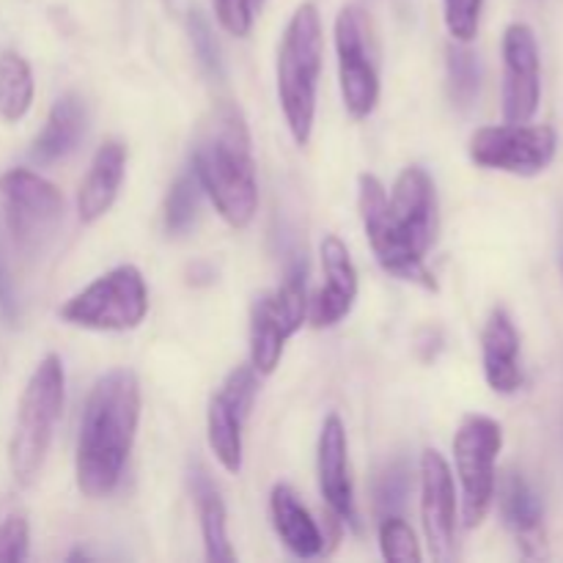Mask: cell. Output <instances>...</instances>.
Returning a JSON list of instances; mask_svg holds the SVG:
<instances>
[{
  "label": "cell",
  "mask_w": 563,
  "mask_h": 563,
  "mask_svg": "<svg viewBox=\"0 0 563 563\" xmlns=\"http://www.w3.org/2000/svg\"><path fill=\"white\" fill-rule=\"evenodd\" d=\"M357 209L363 231L379 267L394 278L438 291V278L427 267L429 247L438 240V192L421 165H410L388 196L372 174L357 179Z\"/></svg>",
  "instance_id": "6da1fadb"
},
{
  "label": "cell",
  "mask_w": 563,
  "mask_h": 563,
  "mask_svg": "<svg viewBox=\"0 0 563 563\" xmlns=\"http://www.w3.org/2000/svg\"><path fill=\"white\" fill-rule=\"evenodd\" d=\"M141 423V385L130 368L97 379L77 434L75 476L86 498H108L124 476Z\"/></svg>",
  "instance_id": "7a4b0ae2"
},
{
  "label": "cell",
  "mask_w": 563,
  "mask_h": 563,
  "mask_svg": "<svg viewBox=\"0 0 563 563\" xmlns=\"http://www.w3.org/2000/svg\"><path fill=\"white\" fill-rule=\"evenodd\" d=\"M192 174L231 229H247L258 212L256 159L247 121L223 102L203 119L192 146Z\"/></svg>",
  "instance_id": "3957f363"
},
{
  "label": "cell",
  "mask_w": 563,
  "mask_h": 563,
  "mask_svg": "<svg viewBox=\"0 0 563 563\" xmlns=\"http://www.w3.org/2000/svg\"><path fill=\"white\" fill-rule=\"evenodd\" d=\"M322 55L324 36L319 9L313 3L297 5L280 38L278 64H275L278 102L297 146H308L311 141Z\"/></svg>",
  "instance_id": "277c9868"
},
{
  "label": "cell",
  "mask_w": 563,
  "mask_h": 563,
  "mask_svg": "<svg viewBox=\"0 0 563 563\" xmlns=\"http://www.w3.org/2000/svg\"><path fill=\"white\" fill-rule=\"evenodd\" d=\"M66 377L64 363L58 355H44L33 368L25 390H22L20 407H16L14 434L9 445L11 473L16 484L27 487L36 482L44 460H47L49 443H53L55 423L64 410Z\"/></svg>",
  "instance_id": "5b68a950"
},
{
  "label": "cell",
  "mask_w": 563,
  "mask_h": 563,
  "mask_svg": "<svg viewBox=\"0 0 563 563\" xmlns=\"http://www.w3.org/2000/svg\"><path fill=\"white\" fill-rule=\"evenodd\" d=\"M0 203L16 251L42 258L64 223L66 203L58 187L27 168H11L0 176Z\"/></svg>",
  "instance_id": "8992f818"
},
{
  "label": "cell",
  "mask_w": 563,
  "mask_h": 563,
  "mask_svg": "<svg viewBox=\"0 0 563 563\" xmlns=\"http://www.w3.org/2000/svg\"><path fill=\"white\" fill-rule=\"evenodd\" d=\"M148 313V286L135 264H119L99 275L60 306V319L71 328L99 333L135 330Z\"/></svg>",
  "instance_id": "52a82bcc"
},
{
  "label": "cell",
  "mask_w": 563,
  "mask_h": 563,
  "mask_svg": "<svg viewBox=\"0 0 563 563\" xmlns=\"http://www.w3.org/2000/svg\"><path fill=\"white\" fill-rule=\"evenodd\" d=\"M308 317L306 256L297 258L284 284L256 297L251 308V366L267 377L278 368L286 344Z\"/></svg>",
  "instance_id": "ba28073f"
},
{
  "label": "cell",
  "mask_w": 563,
  "mask_h": 563,
  "mask_svg": "<svg viewBox=\"0 0 563 563\" xmlns=\"http://www.w3.org/2000/svg\"><path fill=\"white\" fill-rule=\"evenodd\" d=\"M504 427L489 416H467L454 434V462L462 487V520L465 528H478L489 515L498 487Z\"/></svg>",
  "instance_id": "9c48e42d"
},
{
  "label": "cell",
  "mask_w": 563,
  "mask_h": 563,
  "mask_svg": "<svg viewBox=\"0 0 563 563\" xmlns=\"http://www.w3.org/2000/svg\"><path fill=\"white\" fill-rule=\"evenodd\" d=\"M467 152L478 168L515 176H537L548 170L555 159L559 135L548 124L506 121V124L482 126V130L473 132Z\"/></svg>",
  "instance_id": "30bf717a"
},
{
  "label": "cell",
  "mask_w": 563,
  "mask_h": 563,
  "mask_svg": "<svg viewBox=\"0 0 563 563\" xmlns=\"http://www.w3.org/2000/svg\"><path fill=\"white\" fill-rule=\"evenodd\" d=\"M335 55L346 113L357 121L368 119L379 102V66L372 22L361 5H344L335 16Z\"/></svg>",
  "instance_id": "8fae6325"
},
{
  "label": "cell",
  "mask_w": 563,
  "mask_h": 563,
  "mask_svg": "<svg viewBox=\"0 0 563 563\" xmlns=\"http://www.w3.org/2000/svg\"><path fill=\"white\" fill-rule=\"evenodd\" d=\"M258 390V374L253 366L234 368L220 385L218 394H212L207 410V438L209 449L218 456L223 471H242V427L251 416L253 399Z\"/></svg>",
  "instance_id": "7c38bea8"
},
{
  "label": "cell",
  "mask_w": 563,
  "mask_h": 563,
  "mask_svg": "<svg viewBox=\"0 0 563 563\" xmlns=\"http://www.w3.org/2000/svg\"><path fill=\"white\" fill-rule=\"evenodd\" d=\"M504 121H531L542 102V58L537 33L526 22L504 31Z\"/></svg>",
  "instance_id": "4fadbf2b"
},
{
  "label": "cell",
  "mask_w": 563,
  "mask_h": 563,
  "mask_svg": "<svg viewBox=\"0 0 563 563\" xmlns=\"http://www.w3.org/2000/svg\"><path fill=\"white\" fill-rule=\"evenodd\" d=\"M421 522L434 561L456 555V487L451 467L440 451L421 454Z\"/></svg>",
  "instance_id": "5bb4252c"
},
{
  "label": "cell",
  "mask_w": 563,
  "mask_h": 563,
  "mask_svg": "<svg viewBox=\"0 0 563 563\" xmlns=\"http://www.w3.org/2000/svg\"><path fill=\"white\" fill-rule=\"evenodd\" d=\"M317 454L319 493H322L324 504L330 506V511L339 520L357 528L355 487H352L350 473V443H346V429L339 416L324 418L322 432H319Z\"/></svg>",
  "instance_id": "9a60e30c"
},
{
  "label": "cell",
  "mask_w": 563,
  "mask_h": 563,
  "mask_svg": "<svg viewBox=\"0 0 563 563\" xmlns=\"http://www.w3.org/2000/svg\"><path fill=\"white\" fill-rule=\"evenodd\" d=\"M322 269L324 286L311 306V324L313 328H335L346 313L352 311L357 300V269L352 262L350 251L335 234H328L322 240Z\"/></svg>",
  "instance_id": "2e32d148"
},
{
  "label": "cell",
  "mask_w": 563,
  "mask_h": 563,
  "mask_svg": "<svg viewBox=\"0 0 563 563\" xmlns=\"http://www.w3.org/2000/svg\"><path fill=\"white\" fill-rule=\"evenodd\" d=\"M484 379L500 396H511L526 385L520 361V333L506 308H495L482 330Z\"/></svg>",
  "instance_id": "e0dca14e"
},
{
  "label": "cell",
  "mask_w": 563,
  "mask_h": 563,
  "mask_svg": "<svg viewBox=\"0 0 563 563\" xmlns=\"http://www.w3.org/2000/svg\"><path fill=\"white\" fill-rule=\"evenodd\" d=\"M495 495H498L500 517L517 537L520 548H526L528 555H542L537 548L544 544V506L537 489L522 473L506 471L500 487H495Z\"/></svg>",
  "instance_id": "ac0fdd59"
},
{
  "label": "cell",
  "mask_w": 563,
  "mask_h": 563,
  "mask_svg": "<svg viewBox=\"0 0 563 563\" xmlns=\"http://www.w3.org/2000/svg\"><path fill=\"white\" fill-rule=\"evenodd\" d=\"M126 168V148L121 141H104L97 148L88 168L86 179L80 181V192H77V214L82 223H97L99 218L110 212L115 203L124 181Z\"/></svg>",
  "instance_id": "d6986e66"
},
{
  "label": "cell",
  "mask_w": 563,
  "mask_h": 563,
  "mask_svg": "<svg viewBox=\"0 0 563 563\" xmlns=\"http://www.w3.org/2000/svg\"><path fill=\"white\" fill-rule=\"evenodd\" d=\"M88 130V104L80 93L69 91L64 97L55 99L53 110H49L44 130L38 132L33 141L31 157L38 165L58 163V159L69 157L80 141L86 137Z\"/></svg>",
  "instance_id": "ffe728a7"
},
{
  "label": "cell",
  "mask_w": 563,
  "mask_h": 563,
  "mask_svg": "<svg viewBox=\"0 0 563 563\" xmlns=\"http://www.w3.org/2000/svg\"><path fill=\"white\" fill-rule=\"evenodd\" d=\"M269 517L284 548L297 559H317L324 550V537L311 511L300 504L289 484H275L269 493Z\"/></svg>",
  "instance_id": "44dd1931"
},
{
  "label": "cell",
  "mask_w": 563,
  "mask_h": 563,
  "mask_svg": "<svg viewBox=\"0 0 563 563\" xmlns=\"http://www.w3.org/2000/svg\"><path fill=\"white\" fill-rule=\"evenodd\" d=\"M190 487L192 498H196L198 520H201V537L203 548H207V559L214 563H231L236 561L234 548L229 542V515H225L223 495H220L218 484L209 478V473L201 465L190 471Z\"/></svg>",
  "instance_id": "7402d4cb"
},
{
  "label": "cell",
  "mask_w": 563,
  "mask_h": 563,
  "mask_svg": "<svg viewBox=\"0 0 563 563\" xmlns=\"http://www.w3.org/2000/svg\"><path fill=\"white\" fill-rule=\"evenodd\" d=\"M33 104V71L20 53L0 55V119L14 124Z\"/></svg>",
  "instance_id": "603a6c76"
},
{
  "label": "cell",
  "mask_w": 563,
  "mask_h": 563,
  "mask_svg": "<svg viewBox=\"0 0 563 563\" xmlns=\"http://www.w3.org/2000/svg\"><path fill=\"white\" fill-rule=\"evenodd\" d=\"M445 77H449L445 86H449V99L454 108H473L482 91V60L467 44H451L445 53Z\"/></svg>",
  "instance_id": "cb8c5ba5"
},
{
  "label": "cell",
  "mask_w": 563,
  "mask_h": 563,
  "mask_svg": "<svg viewBox=\"0 0 563 563\" xmlns=\"http://www.w3.org/2000/svg\"><path fill=\"white\" fill-rule=\"evenodd\" d=\"M201 185H198L192 168L187 174L176 176V181L170 185L168 196H165V231L170 236H179L185 231H190V225L196 223L198 207H201Z\"/></svg>",
  "instance_id": "d4e9b609"
},
{
  "label": "cell",
  "mask_w": 563,
  "mask_h": 563,
  "mask_svg": "<svg viewBox=\"0 0 563 563\" xmlns=\"http://www.w3.org/2000/svg\"><path fill=\"white\" fill-rule=\"evenodd\" d=\"M412 489V471L407 460H394L379 471L374 482V511L383 517H401Z\"/></svg>",
  "instance_id": "484cf974"
},
{
  "label": "cell",
  "mask_w": 563,
  "mask_h": 563,
  "mask_svg": "<svg viewBox=\"0 0 563 563\" xmlns=\"http://www.w3.org/2000/svg\"><path fill=\"white\" fill-rule=\"evenodd\" d=\"M379 548L388 561L421 563L423 559L416 533L401 517H383L379 520Z\"/></svg>",
  "instance_id": "4316f807"
},
{
  "label": "cell",
  "mask_w": 563,
  "mask_h": 563,
  "mask_svg": "<svg viewBox=\"0 0 563 563\" xmlns=\"http://www.w3.org/2000/svg\"><path fill=\"white\" fill-rule=\"evenodd\" d=\"M187 31H190L192 49H196L198 60H201L203 69L212 77H223V58H220V47L214 42V33L209 27L207 16L201 11L192 9L190 16H187Z\"/></svg>",
  "instance_id": "83f0119b"
},
{
  "label": "cell",
  "mask_w": 563,
  "mask_h": 563,
  "mask_svg": "<svg viewBox=\"0 0 563 563\" xmlns=\"http://www.w3.org/2000/svg\"><path fill=\"white\" fill-rule=\"evenodd\" d=\"M445 5V25L454 42L471 44L478 33L482 22L484 0H443Z\"/></svg>",
  "instance_id": "f1b7e54d"
},
{
  "label": "cell",
  "mask_w": 563,
  "mask_h": 563,
  "mask_svg": "<svg viewBox=\"0 0 563 563\" xmlns=\"http://www.w3.org/2000/svg\"><path fill=\"white\" fill-rule=\"evenodd\" d=\"M258 5H262V0H214V14H218V22L225 33L242 38L251 33Z\"/></svg>",
  "instance_id": "f546056e"
},
{
  "label": "cell",
  "mask_w": 563,
  "mask_h": 563,
  "mask_svg": "<svg viewBox=\"0 0 563 563\" xmlns=\"http://www.w3.org/2000/svg\"><path fill=\"white\" fill-rule=\"evenodd\" d=\"M31 528L22 515H11L0 522V563H22L27 559Z\"/></svg>",
  "instance_id": "4dcf8cb0"
},
{
  "label": "cell",
  "mask_w": 563,
  "mask_h": 563,
  "mask_svg": "<svg viewBox=\"0 0 563 563\" xmlns=\"http://www.w3.org/2000/svg\"><path fill=\"white\" fill-rule=\"evenodd\" d=\"M0 313H3L5 322L14 324L20 319V300H16L14 278H11L9 258H5V245L0 240Z\"/></svg>",
  "instance_id": "1f68e13d"
},
{
  "label": "cell",
  "mask_w": 563,
  "mask_h": 563,
  "mask_svg": "<svg viewBox=\"0 0 563 563\" xmlns=\"http://www.w3.org/2000/svg\"><path fill=\"white\" fill-rule=\"evenodd\" d=\"M561 267H563V262H561Z\"/></svg>",
  "instance_id": "d6a6232c"
}]
</instances>
